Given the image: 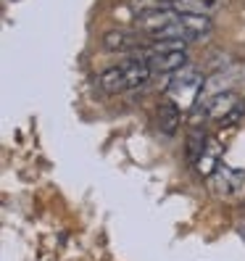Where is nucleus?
<instances>
[{"mask_svg":"<svg viewBox=\"0 0 245 261\" xmlns=\"http://www.w3.org/2000/svg\"><path fill=\"white\" fill-rule=\"evenodd\" d=\"M134 58H143L145 64L150 66V71L156 74H172V71H182L187 66V53L185 50H156V48H148L140 50Z\"/></svg>","mask_w":245,"mask_h":261,"instance_id":"obj_3","label":"nucleus"},{"mask_svg":"<svg viewBox=\"0 0 245 261\" xmlns=\"http://www.w3.org/2000/svg\"><path fill=\"white\" fill-rule=\"evenodd\" d=\"M219 166H222V143L213 140V137H208L203 153L195 161V169H198L201 177H213V172H216Z\"/></svg>","mask_w":245,"mask_h":261,"instance_id":"obj_7","label":"nucleus"},{"mask_svg":"<svg viewBox=\"0 0 245 261\" xmlns=\"http://www.w3.org/2000/svg\"><path fill=\"white\" fill-rule=\"evenodd\" d=\"M208 179H211L213 193H219V195H237L245 188V172L235 166H227V164H222Z\"/></svg>","mask_w":245,"mask_h":261,"instance_id":"obj_5","label":"nucleus"},{"mask_svg":"<svg viewBox=\"0 0 245 261\" xmlns=\"http://www.w3.org/2000/svg\"><path fill=\"white\" fill-rule=\"evenodd\" d=\"M206 143H208V135H206L203 129H198V127L187 135V161H190V164L198 161V156L203 153Z\"/></svg>","mask_w":245,"mask_h":261,"instance_id":"obj_10","label":"nucleus"},{"mask_svg":"<svg viewBox=\"0 0 245 261\" xmlns=\"http://www.w3.org/2000/svg\"><path fill=\"white\" fill-rule=\"evenodd\" d=\"M161 3H166V6H174V3H177V0H161Z\"/></svg>","mask_w":245,"mask_h":261,"instance_id":"obj_11","label":"nucleus"},{"mask_svg":"<svg viewBox=\"0 0 245 261\" xmlns=\"http://www.w3.org/2000/svg\"><path fill=\"white\" fill-rule=\"evenodd\" d=\"M203 90V74L195 69H182L174 74V80L169 82V90H166V98L172 103H177L182 111H190L198 103V95Z\"/></svg>","mask_w":245,"mask_h":261,"instance_id":"obj_2","label":"nucleus"},{"mask_svg":"<svg viewBox=\"0 0 245 261\" xmlns=\"http://www.w3.org/2000/svg\"><path fill=\"white\" fill-rule=\"evenodd\" d=\"M242 114V98L237 93H216L206 103V116L216 119L222 124H229Z\"/></svg>","mask_w":245,"mask_h":261,"instance_id":"obj_4","label":"nucleus"},{"mask_svg":"<svg viewBox=\"0 0 245 261\" xmlns=\"http://www.w3.org/2000/svg\"><path fill=\"white\" fill-rule=\"evenodd\" d=\"M224 6V0H177L172 6L179 13H193V16H213Z\"/></svg>","mask_w":245,"mask_h":261,"instance_id":"obj_8","label":"nucleus"},{"mask_svg":"<svg viewBox=\"0 0 245 261\" xmlns=\"http://www.w3.org/2000/svg\"><path fill=\"white\" fill-rule=\"evenodd\" d=\"M182 111L177 103H172L169 98H164L156 109V121H158V132H164L166 137H172L179 132V124H182Z\"/></svg>","mask_w":245,"mask_h":261,"instance_id":"obj_6","label":"nucleus"},{"mask_svg":"<svg viewBox=\"0 0 245 261\" xmlns=\"http://www.w3.org/2000/svg\"><path fill=\"white\" fill-rule=\"evenodd\" d=\"M150 66L143 58H129L119 66H108L105 71H100L98 85L103 93H124V90H134L150 80Z\"/></svg>","mask_w":245,"mask_h":261,"instance_id":"obj_1","label":"nucleus"},{"mask_svg":"<svg viewBox=\"0 0 245 261\" xmlns=\"http://www.w3.org/2000/svg\"><path fill=\"white\" fill-rule=\"evenodd\" d=\"M103 48L105 50H121V53H127V50H132V48H137V40L129 35V32H124V29H111V32H105L103 35Z\"/></svg>","mask_w":245,"mask_h":261,"instance_id":"obj_9","label":"nucleus"}]
</instances>
